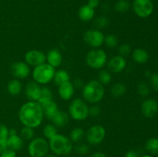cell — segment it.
I'll return each mask as SVG.
<instances>
[{
  "label": "cell",
  "instance_id": "2",
  "mask_svg": "<svg viewBox=\"0 0 158 157\" xmlns=\"http://www.w3.org/2000/svg\"><path fill=\"white\" fill-rule=\"evenodd\" d=\"M105 90L103 85L98 80H91L85 84L82 90L83 99L90 104L100 103L104 96Z\"/></svg>",
  "mask_w": 158,
  "mask_h": 157
},
{
  "label": "cell",
  "instance_id": "44",
  "mask_svg": "<svg viewBox=\"0 0 158 157\" xmlns=\"http://www.w3.org/2000/svg\"><path fill=\"white\" fill-rule=\"evenodd\" d=\"M74 86V87H83V81H82L81 79H80V78H77V79H76L75 81H74V83H73Z\"/></svg>",
  "mask_w": 158,
  "mask_h": 157
},
{
  "label": "cell",
  "instance_id": "32",
  "mask_svg": "<svg viewBox=\"0 0 158 157\" xmlns=\"http://www.w3.org/2000/svg\"><path fill=\"white\" fill-rule=\"evenodd\" d=\"M104 44L110 49H114L117 47L118 44V39L114 34H108L104 37Z\"/></svg>",
  "mask_w": 158,
  "mask_h": 157
},
{
  "label": "cell",
  "instance_id": "29",
  "mask_svg": "<svg viewBox=\"0 0 158 157\" xmlns=\"http://www.w3.org/2000/svg\"><path fill=\"white\" fill-rule=\"evenodd\" d=\"M51 100H53V95H52V90L48 87H42L41 96H40L38 103L40 104H43V103L51 101Z\"/></svg>",
  "mask_w": 158,
  "mask_h": 157
},
{
  "label": "cell",
  "instance_id": "45",
  "mask_svg": "<svg viewBox=\"0 0 158 157\" xmlns=\"http://www.w3.org/2000/svg\"><path fill=\"white\" fill-rule=\"evenodd\" d=\"M89 157H106V155L102 152H96L93 153Z\"/></svg>",
  "mask_w": 158,
  "mask_h": 157
},
{
  "label": "cell",
  "instance_id": "7",
  "mask_svg": "<svg viewBox=\"0 0 158 157\" xmlns=\"http://www.w3.org/2000/svg\"><path fill=\"white\" fill-rule=\"evenodd\" d=\"M49 151V142L43 137L33 138L28 146V153L30 157H44Z\"/></svg>",
  "mask_w": 158,
  "mask_h": 157
},
{
  "label": "cell",
  "instance_id": "10",
  "mask_svg": "<svg viewBox=\"0 0 158 157\" xmlns=\"http://www.w3.org/2000/svg\"><path fill=\"white\" fill-rule=\"evenodd\" d=\"M104 37L103 32L99 29H90L84 33L83 40L87 46L97 49L104 43Z\"/></svg>",
  "mask_w": 158,
  "mask_h": 157
},
{
  "label": "cell",
  "instance_id": "38",
  "mask_svg": "<svg viewBox=\"0 0 158 157\" xmlns=\"http://www.w3.org/2000/svg\"><path fill=\"white\" fill-rule=\"evenodd\" d=\"M101 113V109L100 106H97L96 104H92V106H89V115L91 117H98Z\"/></svg>",
  "mask_w": 158,
  "mask_h": 157
},
{
  "label": "cell",
  "instance_id": "13",
  "mask_svg": "<svg viewBox=\"0 0 158 157\" xmlns=\"http://www.w3.org/2000/svg\"><path fill=\"white\" fill-rule=\"evenodd\" d=\"M127 61L124 57L121 55H115L109 60L107 63V70L112 73H120L125 69Z\"/></svg>",
  "mask_w": 158,
  "mask_h": 157
},
{
  "label": "cell",
  "instance_id": "28",
  "mask_svg": "<svg viewBox=\"0 0 158 157\" xmlns=\"http://www.w3.org/2000/svg\"><path fill=\"white\" fill-rule=\"evenodd\" d=\"M43 133L45 139L47 140L51 139L56 134H58L57 129L53 124H47L44 126L43 129Z\"/></svg>",
  "mask_w": 158,
  "mask_h": 157
},
{
  "label": "cell",
  "instance_id": "26",
  "mask_svg": "<svg viewBox=\"0 0 158 157\" xmlns=\"http://www.w3.org/2000/svg\"><path fill=\"white\" fill-rule=\"evenodd\" d=\"M145 148L151 155L158 154V138L152 137L149 139L145 143Z\"/></svg>",
  "mask_w": 158,
  "mask_h": 157
},
{
  "label": "cell",
  "instance_id": "31",
  "mask_svg": "<svg viewBox=\"0 0 158 157\" xmlns=\"http://www.w3.org/2000/svg\"><path fill=\"white\" fill-rule=\"evenodd\" d=\"M131 7L128 0H118L114 6V9L119 13H124Z\"/></svg>",
  "mask_w": 158,
  "mask_h": 157
},
{
  "label": "cell",
  "instance_id": "12",
  "mask_svg": "<svg viewBox=\"0 0 158 157\" xmlns=\"http://www.w3.org/2000/svg\"><path fill=\"white\" fill-rule=\"evenodd\" d=\"M11 73L17 79L27 78L30 74V67L26 62H15L11 66Z\"/></svg>",
  "mask_w": 158,
  "mask_h": 157
},
{
  "label": "cell",
  "instance_id": "25",
  "mask_svg": "<svg viewBox=\"0 0 158 157\" xmlns=\"http://www.w3.org/2000/svg\"><path fill=\"white\" fill-rule=\"evenodd\" d=\"M127 91V86L122 83H117L111 87V95L114 98H120L123 96Z\"/></svg>",
  "mask_w": 158,
  "mask_h": 157
},
{
  "label": "cell",
  "instance_id": "43",
  "mask_svg": "<svg viewBox=\"0 0 158 157\" xmlns=\"http://www.w3.org/2000/svg\"><path fill=\"white\" fill-rule=\"evenodd\" d=\"M125 157H138V153L135 150H129L125 154Z\"/></svg>",
  "mask_w": 158,
  "mask_h": 157
},
{
  "label": "cell",
  "instance_id": "39",
  "mask_svg": "<svg viewBox=\"0 0 158 157\" xmlns=\"http://www.w3.org/2000/svg\"><path fill=\"white\" fill-rule=\"evenodd\" d=\"M16 155L17 153L15 151L12 150L8 147L3 149L0 154V157H16Z\"/></svg>",
  "mask_w": 158,
  "mask_h": 157
},
{
  "label": "cell",
  "instance_id": "20",
  "mask_svg": "<svg viewBox=\"0 0 158 157\" xmlns=\"http://www.w3.org/2000/svg\"><path fill=\"white\" fill-rule=\"evenodd\" d=\"M23 145H24V142H23V139L21 136L18 135L17 134L13 135H9V138L7 140L8 148L17 152V151H19L23 149Z\"/></svg>",
  "mask_w": 158,
  "mask_h": 157
},
{
  "label": "cell",
  "instance_id": "17",
  "mask_svg": "<svg viewBox=\"0 0 158 157\" xmlns=\"http://www.w3.org/2000/svg\"><path fill=\"white\" fill-rule=\"evenodd\" d=\"M46 63L56 69L60 66L63 62V56L60 51L57 49H52L46 54Z\"/></svg>",
  "mask_w": 158,
  "mask_h": 157
},
{
  "label": "cell",
  "instance_id": "8",
  "mask_svg": "<svg viewBox=\"0 0 158 157\" xmlns=\"http://www.w3.org/2000/svg\"><path fill=\"white\" fill-rule=\"evenodd\" d=\"M132 7L134 13L142 18L151 16L154 9L152 0H134Z\"/></svg>",
  "mask_w": 158,
  "mask_h": 157
},
{
  "label": "cell",
  "instance_id": "19",
  "mask_svg": "<svg viewBox=\"0 0 158 157\" xmlns=\"http://www.w3.org/2000/svg\"><path fill=\"white\" fill-rule=\"evenodd\" d=\"M79 18L83 22H89L94 18L95 15V9L91 8L90 6L83 5L80 8L78 12Z\"/></svg>",
  "mask_w": 158,
  "mask_h": 157
},
{
  "label": "cell",
  "instance_id": "1",
  "mask_svg": "<svg viewBox=\"0 0 158 157\" xmlns=\"http://www.w3.org/2000/svg\"><path fill=\"white\" fill-rule=\"evenodd\" d=\"M44 118L43 109L38 102L24 103L19 111V119L24 126L35 129L40 126Z\"/></svg>",
  "mask_w": 158,
  "mask_h": 157
},
{
  "label": "cell",
  "instance_id": "47",
  "mask_svg": "<svg viewBox=\"0 0 158 157\" xmlns=\"http://www.w3.org/2000/svg\"><path fill=\"white\" fill-rule=\"evenodd\" d=\"M16 134H17V131L15 129H9V135H16Z\"/></svg>",
  "mask_w": 158,
  "mask_h": 157
},
{
  "label": "cell",
  "instance_id": "14",
  "mask_svg": "<svg viewBox=\"0 0 158 157\" xmlns=\"http://www.w3.org/2000/svg\"><path fill=\"white\" fill-rule=\"evenodd\" d=\"M41 93L42 87L40 84L34 81L27 83L25 89V94L29 101L38 102L41 96Z\"/></svg>",
  "mask_w": 158,
  "mask_h": 157
},
{
  "label": "cell",
  "instance_id": "18",
  "mask_svg": "<svg viewBox=\"0 0 158 157\" xmlns=\"http://www.w3.org/2000/svg\"><path fill=\"white\" fill-rule=\"evenodd\" d=\"M40 106H42V109H43L44 116L49 119V120H52L54 115L59 111L58 106H57L56 102H54L53 100H51V101L46 102V103H43V104H40Z\"/></svg>",
  "mask_w": 158,
  "mask_h": 157
},
{
  "label": "cell",
  "instance_id": "40",
  "mask_svg": "<svg viewBox=\"0 0 158 157\" xmlns=\"http://www.w3.org/2000/svg\"><path fill=\"white\" fill-rule=\"evenodd\" d=\"M150 83H151V86H152L153 89L158 92V73H154L152 75H151L150 77Z\"/></svg>",
  "mask_w": 158,
  "mask_h": 157
},
{
  "label": "cell",
  "instance_id": "9",
  "mask_svg": "<svg viewBox=\"0 0 158 157\" xmlns=\"http://www.w3.org/2000/svg\"><path fill=\"white\" fill-rule=\"evenodd\" d=\"M106 137L105 128L101 125H94L87 130L86 139L87 143L91 146H97L103 143Z\"/></svg>",
  "mask_w": 158,
  "mask_h": 157
},
{
  "label": "cell",
  "instance_id": "49",
  "mask_svg": "<svg viewBox=\"0 0 158 157\" xmlns=\"http://www.w3.org/2000/svg\"><path fill=\"white\" fill-rule=\"evenodd\" d=\"M140 157H153L151 155H149V154H146V155H143Z\"/></svg>",
  "mask_w": 158,
  "mask_h": 157
},
{
  "label": "cell",
  "instance_id": "35",
  "mask_svg": "<svg viewBox=\"0 0 158 157\" xmlns=\"http://www.w3.org/2000/svg\"><path fill=\"white\" fill-rule=\"evenodd\" d=\"M118 52L119 55L125 58V57L127 56L128 55L131 53V46L129 44H127V43H123V44L120 45L118 48Z\"/></svg>",
  "mask_w": 158,
  "mask_h": 157
},
{
  "label": "cell",
  "instance_id": "21",
  "mask_svg": "<svg viewBox=\"0 0 158 157\" xmlns=\"http://www.w3.org/2000/svg\"><path fill=\"white\" fill-rule=\"evenodd\" d=\"M132 58L135 62L139 64H143L146 63L149 59V54L147 50L142 49V48H137L135 49L131 53Z\"/></svg>",
  "mask_w": 158,
  "mask_h": 157
},
{
  "label": "cell",
  "instance_id": "36",
  "mask_svg": "<svg viewBox=\"0 0 158 157\" xmlns=\"http://www.w3.org/2000/svg\"><path fill=\"white\" fill-rule=\"evenodd\" d=\"M94 24H95L96 27L98 28V29H103L109 24V20L106 16L101 15V16H99L98 18H96Z\"/></svg>",
  "mask_w": 158,
  "mask_h": 157
},
{
  "label": "cell",
  "instance_id": "48",
  "mask_svg": "<svg viewBox=\"0 0 158 157\" xmlns=\"http://www.w3.org/2000/svg\"><path fill=\"white\" fill-rule=\"evenodd\" d=\"M44 157H57V155H55V154H49V153H48L47 155H45Z\"/></svg>",
  "mask_w": 158,
  "mask_h": 157
},
{
  "label": "cell",
  "instance_id": "23",
  "mask_svg": "<svg viewBox=\"0 0 158 157\" xmlns=\"http://www.w3.org/2000/svg\"><path fill=\"white\" fill-rule=\"evenodd\" d=\"M23 90V85L19 79L14 78L10 80L7 84V91L11 95H19Z\"/></svg>",
  "mask_w": 158,
  "mask_h": 157
},
{
  "label": "cell",
  "instance_id": "3",
  "mask_svg": "<svg viewBox=\"0 0 158 157\" xmlns=\"http://www.w3.org/2000/svg\"><path fill=\"white\" fill-rule=\"evenodd\" d=\"M49 150L56 155H69L73 148V143L69 137L63 134H56L49 140Z\"/></svg>",
  "mask_w": 158,
  "mask_h": 157
},
{
  "label": "cell",
  "instance_id": "37",
  "mask_svg": "<svg viewBox=\"0 0 158 157\" xmlns=\"http://www.w3.org/2000/svg\"><path fill=\"white\" fill-rule=\"evenodd\" d=\"M76 152L79 155H86L89 152V145L86 143H80L76 147Z\"/></svg>",
  "mask_w": 158,
  "mask_h": 157
},
{
  "label": "cell",
  "instance_id": "22",
  "mask_svg": "<svg viewBox=\"0 0 158 157\" xmlns=\"http://www.w3.org/2000/svg\"><path fill=\"white\" fill-rule=\"evenodd\" d=\"M69 115L66 112L59 110L51 121L56 127H63L69 123Z\"/></svg>",
  "mask_w": 158,
  "mask_h": 157
},
{
  "label": "cell",
  "instance_id": "6",
  "mask_svg": "<svg viewBox=\"0 0 158 157\" xmlns=\"http://www.w3.org/2000/svg\"><path fill=\"white\" fill-rule=\"evenodd\" d=\"M107 62V55L103 49H93L86 55V62L89 67L94 69H100Z\"/></svg>",
  "mask_w": 158,
  "mask_h": 157
},
{
  "label": "cell",
  "instance_id": "24",
  "mask_svg": "<svg viewBox=\"0 0 158 157\" xmlns=\"http://www.w3.org/2000/svg\"><path fill=\"white\" fill-rule=\"evenodd\" d=\"M52 80L56 83V85L59 86L63 83L70 81V75H69V72L65 69H60V70L55 72Z\"/></svg>",
  "mask_w": 158,
  "mask_h": 157
},
{
  "label": "cell",
  "instance_id": "42",
  "mask_svg": "<svg viewBox=\"0 0 158 157\" xmlns=\"http://www.w3.org/2000/svg\"><path fill=\"white\" fill-rule=\"evenodd\" d=\"M99 4H100V1L99 0H88L87 5L94 9L97 7H98Z\"/></svg>",
  "mask_w": 158,
  "mask_h": 157
},
{
  "label": "cell",
  "instance_id": "5",
  "mask_svg": "<svg viewBox=\"0 0 158 157\" xmlns=\"http://www.w3.org/2000/svg\"><path fill=\"white\" fill-rule=\"evenodd\" d=\"M69 115L77 121L84 120L89 116V106L83 99H74L69 106Z\"/></svg>",
  "mask_w": 158,
  "mask_h": 157
},
{
  "label": "cell",
  "instance_id": "11",
  "mask_svg": "<svg viewBox=\"0 0 158 157\" xmlns=\"http://www.w3.org/2000/svg\"><path fill=\"white\" fill-rule=\"evenodd\" d=\"M25 62L29 66L35 67L46 62V55L42 51L32 49L25 54Z\"/></svg>",
  "mask_w": 158,
  "mask_h": 157
},
{
  "label": "cell",
  "instance_id": "34",
  "mask_svg": "<svg viewBox=\"0 0 158 157\" xmlns=\"http://www.w3.org/2000/svg\"><path fill=\"white\" fill-rule=\"evenodd\" d=\"M137 91H138V93L140 94L141 96H148L150 94L149 86H148V83H145V82H141V83H139L138 86H137Z\"/></svg>",
  "mask_w": 158,
  "mask_h": 157
},
{
  "label": "cell",
  "instance_id": "33",
  "mask_svg": "<svg viewBox=\"0 0 158 157\" xmlns=\"http://www.w3.org/2000/svg\"><path fill=\"white\" fill-rule=\"evenodd\" d=\"M20 136L25 140H32L34 138L35 135V132H34V129L28 126H23L22 128L21 131H20Z\"/></svg>",
  "mask_w": 158,
  "mask_h": 157
},
{
  "label": "cell",
  "instance_id": "27",
  "mask_svg": "<svg viewBox=\"0 0 158 157\" xmlns=\"http://www.w3.org/2000/svg\"><path fill=\"white\" fill-rule=\"evenodd\" d=\"M84 135V130L82 128L76 127L71 130L69 138L70 139V140L73 143H79V142H80L83 139Z\"/></svg>",
  "mask_w": 158,
  "mask_h": 157
},
{
  "label": "cell",
  "instance_id": "41",
  "mask_svg": "<svg viewBox=\"0 0 158 157\" xmlns=\"http://www.w3.org/2000/svg\"><path fill=\"white\" fill-rule=\"evenodd\" d=\"M9 138V129L4 124H0V139L8 140Z\"/></svg>",
  "mask_w": 158,
  "mask_h": 157
},
{
  "label": "cell",
  "instance_id": "30",
  "mask_svg": "<svg viewBox=\"0 0 158 157\" xmlns=\"http://www.w3.org/2000/svg\"><path fill=\"white\" fill-rule=\"evenodd\" d=\"M111 72L107 69H102L98 74V81L103 86L108 85L111 82Z\"/></svg>",
  "mask_w": 158,
  "mask_h": 157
},
{
  "label": "cell",
  "instance_id": "4",
  "mask_svg": "<svg viewBox=\"0 0 158 157\" xmlns=\"http://www.w3.org/2000/svg\"><path fill=\"white\" fill-rule=\"evenodd\" d=\"M55 69L48 63L45 62L38 66L34 67L32 72L34 82L40 85H46L53 79Z\"/></svg>",
  "mask_w": 158,
  "mask_h": 157
},
{
  "label": "cell",
  "instance_id": "15",
  "mask_svg": "<svg viewBox=\"0 0 158 157\" xmlns=\"http://www.w3.org/2000/svg\"><path fill=\"white\" fill-rule=\"evenodd\" d=\"M141 112L147 118H153L158 112V103L154 99L144 100L141 105Z\"/></svg>",
  "mask_w": 158,
  "mask_h": 157
},
{
  "label": "cell",
  "instance_id": "46",
  "mask_svg": "<svg viewBox=\"0 0 158 157\" xmlns=\"http://www.w3.org/2000/svg\"><path fill=\"white\" fill-rule=\"evenodd\" d=\"M6 147H7V144H6L5 142L0 140V154H1L2 151L4 149H6Z\"/></svg>",
  "mask_w": 158,
  "mask_h": 157
},
{
  "label": "cell",
  "instance_id": "16",
  "mask_svg": "<svg viewBox=\"0 0 158 157\" xmlns=\"http://www.w3.org/2000/svg\"><path fill=\"white\" fill-rule=\"evenodd\" d=\"M58 92L59 95L62 99L68 101L73 96L74 92H75V87L70 81L66 82L59 86Z\"/></svg>",
  "mask_w": 158,
  "mask_h": 157
}]
</instances>
